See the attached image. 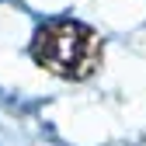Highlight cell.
Listing matches in <instances>:
<instances>
[{"instance_id":"6da1fadb","label":"cell","mask_w":146,"mask_h":146,"mask_svg":"<svg viewBox=\"0 0 146 146\" xmlns=\"http://www.w3.org/2000/svg\"><path fill=\"white\" fill-rule=\"evenodd\" d=\"M31 59L52 77L90 80L101 70L104 45L90 25L73 21V17H52V21L38 25L31 35Z\"/></svg>"}]
</instances>
